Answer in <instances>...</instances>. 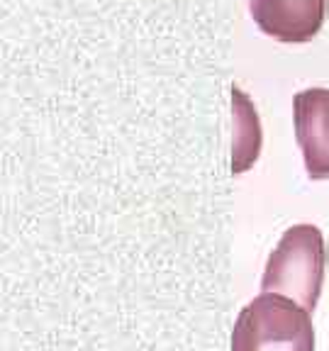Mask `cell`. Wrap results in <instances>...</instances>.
<instances>
[{
  "mask_svg": "<svg viewBox=\"0 0 329 351\" xmlns=\"http://www.w3.org/2000/svg\"><path fill=\"white\" fill-rule=\"evenodd\" d=\"M327 254V241L319 227L305 222L288 227L266 261L261 293L288 295L313 313L322 295Z\"/></svg>",
  "mask_w": 329,
  "mask_h": 351,
  "instance_id": "cell-1",
  "label": "cell"
},
{
  "mask_svg": "<svg viewBox=\"0 0 329 351\" xmlns=\"http://www.w3.org/2000/svg\"><path fill=\"white\" fill-rule=\"evenodd\" d=\"M230 351H315L313 313L280 293H261L236 315Z\"/></svg>",
  "mask_w": 329,
  "mask_h": 351,
  "instance_id": "cell-2",
  "label": "cell"
},
{
  "mask_svg": "<svg viewBox=\"0 0 329 351\" xmlns=\"http://www.w3.org/2000/svg\"><path fill=\"white\" fill-rule=\"evenodd\" d=\"M249 10L266 37L283 44H307L324 27L329 0H249Z\"/></svg>",
  "mask_w": 329,
  "mask_h": 351,
  "instance_id": "cell-3",
  "label": "cell"
},
{
  "mask_svg": "<svg viewBox=\"0 0 329 351\" xmlns=\"http://www.w3.org/2000/svg\"><path fill=\"white\" fill-rule=\"evenodd\" d=\"M293 127L307 176L329 181V88H307L293 95Z\"/></svg>",
  "mask_w": 329,
  "mask_h": 351,
  "instance_id": "cell-4",
  "label": "cell"
},
{
  "mask_svg": "<svg viewBox=\"0 0 329 351\" xmlns=\"http://www.w3.org/2000/svg\"><path fill=\"white\" fill-rule=\"evenodd\" d=\"M232 108H234V142H232V173H244L256 164L261 149V127L252 100L232 88Z\"/></svg>",
  "mask_w": 329,
  "mask_h": 351,
  "instance_id": "cell-5",
  "label": "cell"
}]
</instances>
